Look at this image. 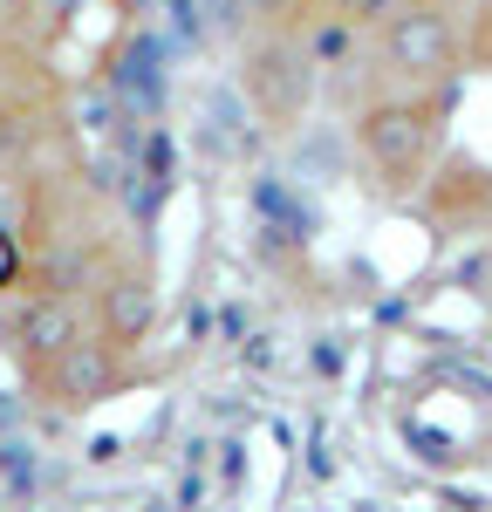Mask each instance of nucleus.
<instances>
[{
	"instance_id": "obj_1",
	"label": "nucleus",
	"mask_w": 492,
	"mask_h": 512,
	"mask_svg": "<svg viewBox=\"0 0 492 512\" xmlns=\"http://www.w3.org/2000/svg\"><path fill=\"white\" fill-rule=\"evenodd\" d=\"M137 383V362L130 349H117L110 335H76L69 349L55 355L41 376H28V390L48 403V410H62V417H82V410H103V403H117L123 390Z\"/></svg>"
},
{
	"instance_id": "obj_2",
	"label": "nucleus",
	"mask_w": 492,
	"mask_h": 512,
	"mask_svg": "<svg viewBox=\"0 0 492 512\" xmlns=\"http://www.w3.org/2000/svg\"><path fill=\"white\" fill-rule=\"evenodd\" d=\"M76 335H89V301L82 294H55V287H21V301L0 315V355L21 369V383L41 376Z\"/></svg>"
},
{
	"instance_id": "obj_3",
	"label": "nucleus",
	"mask_w": 492,
	"mask_h": 512,
	"mask_svg": "<svg viewBox=\"0 0 492 512\" xmlns=\"http://www.w3.org/2000/svg\"><path fill=\"white\" fill-rule=\"evenodd\" d=\"M315 82H322V69L308 62L301 35L267 28L260 41H246V55H240V89H246V103H253V117H260V123H294L301 110H308Z\"/></svg>"
},
{
	"instance_id": "obj_4",
	"label": "nucleus",
	"mask_w": 492,
	"mask_h": 512,
	"mask_svg": "<svg viewBox=\"0 0 492 512\" xmlns=\"http://www.w3.org/2000/svg\"><path fill=\"white\" fill-rule=\"evenodd\" d=\"M158 315H164L158 274H151L137 253H110L103 274H96V287H89V328L137 355L151 335H158Z\"/></svg>"
},
{
	"instance_id": "obj_5",
	"label": "nucleus",
	"mask_w": 492,
	"mask_h": 512,
	"mask_svg": "<svg viewBox=\"0 0 492 512\" xmlns=\"http://www.w3.org/2000/svg\"><path fill=\"white\" fill-rule=\"evenodd\" d=\"M383 55L404 76H445L451 69V28L431 7H390L383 14Z\"/></svg>"
},
{
	"instance_id": "obj_6",
	"label": "nucleus",
	"mask_w": 492,
	"mask_h": 512,
	"mask_svg": "<svg viewBox=\"0 0 492 512\" xmlns=\"http://www.w3.org/2000/svg\"><path fill=\"white\" fill-rule=\"evenodd\" d=\"M356 137H363V158L376 171H410L424 158V144H431V123H424L417 103H369Z\"/></svg>"
},
{
	"instance_id": "obj_7",
	"label": "nucleus",
	"mask_w": 492,
	"mask_h": 512,
	"mask_svg": "<svg viewBox=\"0 0 492 512\" xmlns=\"http://www.w3.org/2000/svg\"><path fill=\"white\" fill-rule=\"evenodd\" d=\"M89 0H7V21H14V35L35 41V48H55V41L76 28V14Z\"/></svg>"
},
{
	"instance_id": "obj_8",
	"label": "nucleus",
	"mask_w": 492,
	"mask_h": 512,
	"mask_svg": "<svg viewBox=\"0 0 492 512\" xmlns=\"http://www.w3.org/2000/svg\"><path fill=\"white\" fill-rule=\"evenodd\" d=\"M301 48H308V62L315 69H342L349 55H356V14H315L308 28H301Z\"/></svg>"
},
{
	"instance_id": "obj_9",
	"label": "nucleus",
	"mask_w": 492,
	"mask_h": 512,
	"mask_svg": "<svg viewBox=\"0 0 492 512\" xmlns=\"http://www.w3.org/2000/svg\"><path fill=\"white\" fill-rule=\"evenodd\" d=\"M7 287H21V233L14 226H0V294Z\"/></svg>"
},
{
	"instance_id": "obj_10",
	"label": "nucleus",
	"mask_w": 492,
	"mask_h": 512,
	"mask_svg": "<svg viewBox=\"0 0 492 512\" xmlns=\"http://www.w3.org/2000/svg\"><path fill=\"white\" fill-rule=\"evenodd\" d=\"M294 7H301V0H246V14H253V21H267V28H287V21H294Z\"/></svg>"
}]
</instances>
